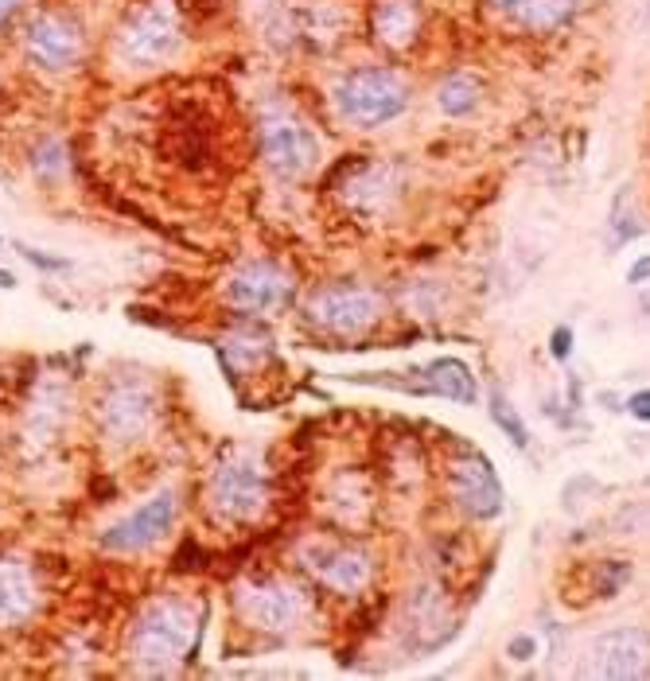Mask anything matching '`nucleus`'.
Instances as JSON below:
<instances>
[{
    "label": "nucleus",
    "mask_w": 650,
    "mask_h": 681,
    "mask_svg": "<svg viewBox=\"0 0 650 681\" xmlns=\"http://www.w3.org/2000/svg\"><path fill=\"white\" fill-rule=\"evenodd\" d=\"M491 421L499 425V432H503L514 448H526V444H530V432H526V425H522L518 409H514V405H510V401H506L499 390L491 394Z\"/></svg>",
    "instance_id": "20"
},
{
    "label": "nucleus",
    "mask_w": 650,
    "mask_h": 681,
    "mask_svg": "<svg viewBox=\"0 0 650 681\" xmlns=\"http://www.w3.org/2000/svg\"><path fill=\"white\" fill-rule=\"evenodd\" d=\"M650 281V253H643L631 269H627V285H635V288H643Z\"/></svg>",
    "instance_id": "26"
},
{
    "label": "nucleus",
    "mask_w": 650,
    "mask_h": 681,
    "mask_svg": "<svg viewBox=\"0 0 650 681\" xmlns=\"http://www.w3.org/2000/svg\"><path fill=\"white\" fill-rule=\"evenodd\" d=\"M269 502V475L261 456L242 448L226 452L207 475V510L222 522H253Z\"/></svg>",
    "instance_id": "4"
},
{
    "label": "nucleus",
    "mask_w": 650,
    "mask_h": 681,
    "mask_svg": "<svg viewBox=\"0 0 650 681\" xmlns=\"http://www.w3.org/2000/svg\"><path fill=\"white\" fill-rule=\"evenodd\" d=\"M24 55L36 71L67 74L86 55V32L63 8H43L24 28Z\"/></svg>",
    "instance_id": "6"
},
{
    "label": "nucleus",
    "mask_w": 650,
    "mask_h": 681,
    "mask_svg": "<svg viewBox=\"0 0 650 681\" xmlns=\"http://www.w3.org/2000/svg\"><path fill=\"white\" fill-rule=\"evenodd\" d=\"M588 674L604 681L650 678V635L643 627H612L588 646Z\"/></svg>",
    "instance_id": "12"
},
{
    "label": "nucleus",
    "mask_w": 650,
    "mask_h": 681,
    "mask_svg": "<svg viewBox=\"0 0 650 681\" xmlns=\"http://www.w3.org/2000/svg\"><path fill=\"white\" fill-rule=\"evenodd\" d=\"M304 569L320 576L339 596H359L374 576V561L355 545H312L304 549Z\"/></svg>",
    "instance_id": "14"
},
{
    "label": "nucleus",
    "mask_w": 650,
    "mask_h": 681,
    "mask_svg": "<svg viewBox=\"0 0 650 681\" xmlns=\"http://www.w3.org/2000/svg\"><path fill=\"white\" fill-rule=\"evenodd\" d=\"M195 635H199L195 608L176 596H160L133 619L129 639H125V658L137 674H172L180 662H187Z\"/></svg>",
    "instance_id": "1"
},
{
    "label": "nucleus",
    "mask_w": 650,
    "mask_h": 681,
    "mask_svg": "<svg viewBox=\"0 0 650 681\" xmlns=\"http://www.w3.org/2000/svg\"><path fill=\"white\" fill-rule=\"evenodd\" d=\"M292 292L296 285H292L289 269H281L277 261H250L230 277L226 304L242 316H269L289 304Z\"/></svg>",
    "instance_id": "11"
},
{
    "label": "nucleus",
    "mask_w": 650,
    "mask_h": 681,
    "mask_svg": "<svg viewBox=\"0 0 650 681\" xmlns=\"http://www.w3.org/2000/svg\"><path fill=\"white\" fill-rule=\"evenodd\" d=\"M479 78L468 71H452L440 78V86H436V106L444 109L448 117H468L471 109L479 106Z\"/></svg>",
    "instance_id": "19"
},
{
    "label": "nucleus",
    "mask_w": 650,
    "mask_h": 681,
    "mask_svg": "<svg viewBox=\"0 0 650 681\" xmlns=\"http://www.w3.org/2000/svg\"><path fill=\"white\" fill-rule=\"evenodd\" d=\"M152 425H156V394L145 382H117L98 401V429L117 448L145 440Z\"/></svg>",
    "instance_id": "9"
},
{
    "label": "nucleus",
    "mask_w": 650,
    "mask_h": 681,
    "mask_svg": "<svg viewBox=\"0 0 650 681\" xmlns=\"http://www.w3.org/2000/svg\"><path fill=\"white\" fill-rule=\"evenodd\" d=\"M20 281H16V273H8V269H0V288H16Z\"/></svg>",
    "instance_id": "28"
},
{
    "label": "nucleus",
    "mask_w": 650,
    "mask_h": 681,
    "mask_svg": "<svg viewBox=\"0 0 650 681\" xmlns=\"http://www.w3.org/2000/svg\"><path fill=\"white\" fill-rule=\"evenodd\" d=\"M238 611L257 631L285 635L300 623L304 604H300V592L285 580H253L238 588Z\"/></svg>",
    "instance_id": "13"
},
{
    "label": "nucleus",
    "mask_w": 650,
    "mask_h": 681,
    "mask_svg": "<svg viewBox=\"0 0 650 681\" xmlns=\"http://www.w3.org/2000/svg\"><path fill=\"white\" fill-rule=\"evenodd\" d=\"M549 355L557 362H569V355H573V327H569V323L553 327V335H549Z\"/></svg>",
    "instance_id": "23"
},
{
    "label": "nucleus",
    "mask_w": 650,
    "mask_h": 681,
    "mask_svg": "<svg viewBox=\"0 0 650 681\" xmlns=\"http://www.w3.org/2000/svg\"><path fill=\"white\" fill-rule=\"evenodd\" d=\"M257 152L277 180H300L320 164L316 133L292 113H273L257 125Z\"/></svg>",
    "instance_id": "7"
},
{
    "label": "nucleus",
    "mask_w": 650,
    "mask_h": 681,
    "mask_svg": "<svg viewBox=\"0 0 650 681\" xmlns=\"http://www.w3.org/2000/svg\"><path fill=\"white\" fill-rule=\"evenodd\" d=\"M491 4H495V8H503V12H510V8H514V0H491Z\"/></svg>",
    "instance_id": "30"
},
{
    "label": "nucleus",
    "mask_w": 650,
    "mask_h": 681,
    "mask_svg": "<svg viewBox=\"0 0 650 681\" xmlns=\"http://www.w3.org/2000/svg\"><path fill=\"white\" fill-rule=\"evenodd\" d=\"M627 413H631L635 421L650 425V390H639V394L627 397Z\"/></svg>",
    "instance_id": "25"
},
{
    "label": "nucleus",
    "mask_w": 650,
    "mask_h": 681,
    "mask_svg": "<svg viewBox=\"0 0 650 681\" xmlns=\"http://www.w3.org/2000/svg\"><path fill=\"white\" fill-rule=\"evenodd\" d=\"M16 250L24 253V261H28V265H36V269H43V273H67V269H71V261H67V257H51L47 250H32V246H16Z\"/></svg>",
    "instance_id": "21"
},
{
    "label": "nucleus",
    "mask_w": 650,
    "mask_h": 681,
    "mask_svg": "<svg viewBox=\"0 0 650 681\" xmlns=\"http://www.w3.org/2000/svg\"><path fill=\"white\" fill-rule=\"evenodd\" d=\"M448 499L456 502V510H464L475 522L499 518L503 514V483L495 475V467L479 452H464L448 464Z\"/></svg>",
    "instance_id": "10"
},
{
    "label": "nucleus",
    "mask_w": 650,
    "mask_h": 681,
    "mask_svg": "<svg viewBox=\"0 0 650 681\" xmlns=\"http://www.w3.org/2000/svg\"><path fill=\"white\" fill-rule=\"evenodd\" d=\"M176 518H180V495L172 487H164L152 499L141 502L137 510H129L125 518H117L106 534L98 538V545L109 549V553H141L148 545L168 538Z\"/></svg>",
    "instance_id": "8"
},
{
    "label": "nucleus",
    "mask_w": 650,
    "mask_h": 681,
    "mask_svg": "<svg viewBox=\"0 0 650 681\" xmlns=\"http://www.w3.org/2000/svg\"><path fill=\"white\" fill-rule=\"evenodd\" d=\"M36 168L39 172H47V168H51V172H63V168H67V148L59 141H43V148L36 152Z\"/></svg>",
    "instance_id": "22"
},
{
    "label": "nucleus",
    "mask_w": 650,
    "mask_h": 681,
    "mask_svg": "<svg viewBox=\"0 0 650 681\" xmlns=\"http://www.w3.org/2000/svg\"><path fill=\"white\" fill-rule=\"evenodd\" d=\"M409 374L421 378V382H405V386H401V390H409V394H436V397H448V401H460V405H475V397H479L475 374H471L468 362L460 359L425 362V366H417V370H409Z\"/></svg>",
    "instance_id": "15"
},
{
    "label": "nucleus",
    "mask_w": 650,
    "mask_h": 681,
    "mask_svg": "<svg viewBox=\"0 0 650 681\" xmlns=\"http://www.w3.org/2000/svg\"><path fill=\"white\" fill-rule=\"evenodd\" d=\"M643 312H647V316H650V281H647V285H643Z\"/></svg>",
    "instance_id": "29"
},
{
    "label": "nucleus",
    "mask_w": 650,
    "mask_h": 681,
    "mask_svg": "<svg viewBox=\"0 0 650 681\" xmlns=\"http://www.w3.org/2000/svg\"><path fill=\"white\" fill-rule=\"evenodd\" d=\"M335 113L355 129H378L409 109V86L390 67H355L335 82Z\"/></svg>",
    "instance_id": "2"
},
{
    "label": "nucleus",
    "mask_w": 650,
    "mask_h": 681,
    "mask_svg": "<svg viewBox=\"0 0 650 681\" xmlns=\"http://www.w3.org/2000/svg\"><path fill=\"white\" fill-rule=\"evenodd\" d=\"M180 12L172 0H141L117 28L113 36V55L117 63L133 67V71H148L168 63L180 51Z\"/></svg>",
    "instance_id": "3"
},
{
    "label": "nucleus",
    "mask_w": 650,
    "mask_h": 681,
    "mask_svg": "<svg viewBox=\"0 0 650 681\" xmlns=\"http://www.w3.org/2000/svg\"><path fill=\"white\" fill-rule=\"evenodd\" d=\"M425 28L421 0H378L370 8V32L390 51H409Z\"/></svg>",
    "instance_id": "16"
},
{
    "label": "nucleus",
    "mask_w": 650,
    "mask_h": 681,
    "mask_svg": "<svg viewBox=\"0 0 650 681\" xmlns=\"http://www.w3.org/2000/svg\"><path fill=\"white\" fill-rule=\"evenodd\" d=\"M16 8H20V0H0V28L8 24V16H12Z\"/></svg>",
    "instance_id": "27"
},
{
    "label": "nucleus",
    "mask_w": 650,
    "mask_h": 681,
    "mask_svg": "<svg viewBox=\"0 0 650 681\" xmlns=\"http://www.w3.org/2000/svg\"><path fill=\"white\" fill-rule=\"evenodd\" d=\"M39 608V588L24 565L0 561V627H16Z\"/></svg>",
    "instance_id": "17"
},
{
    "label": "nucleus",
    "mask_w": 650,
    "mask_h": 681,
    "mask_svg": "<svg viewBox=\"0 0 650 681\" xmlns=\"http://www.w3.org/2000/svg\"><path fill=\"white\" fill-rule=\"evenodd\" d=\"M534 650H538V646H534L530 635H514L510 646H506V658H514V662H530V658H534Z\"/></svg>",
    "instance_id": "24"
},
{
    "label": "nucleus",
    "mask_w": 650,
    "mask_h": 681,
    "mask_svg": "<svg viewBox=\"0 0 650 681\" xmlns=\"http://www.w3.org/2000/svg\"><path fill=\"white\" fill-rule=\"evenodd\" d=\"M304 316L324 335L351 339L382 320V300L366 285H324L304 300Z\"/></svg>",
    "instance_id": "5"
},
{
    "label": "nucleus",
    "mask_w": 650,
    "mask_h": 681,
    "mask_svg": "<svg viewBox=\"0 0 650 681\" xmlns=\"http://www.w3.org/2000/svg\"><path fill=\"white\" fill-rule=\"evenodd\" d=\"M577 4L580 0H514L510 12L530 32H553V28H561L577 12Z\"/></svg>",
    "instance_id": "18"
}]
</instances>
